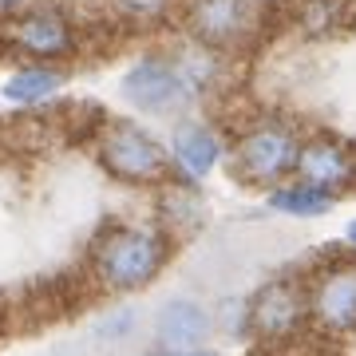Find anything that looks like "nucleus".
I'll list each match as a JSON object with an SVG mask.
<instances>
[{
	"instance_id": "f257e3e1",
	"label": "nucleus",
	"mask_w": 356,
	"mask_h": 356,
	"mask_svg": "<svg viewBox=\"0 0 356 356\" xmlns=\"http://www.w3.org/2000/svg\"><path fill=\"white\" fill-rule=\"evenodd\" d=\"M170 257V238L151 226H123L103 234V242L91 254V269L103 289L135 293L159 277V269Z\"/></svg>"
},
{
	"instance_id": "f03ea898",
	"label": "nucleus",
	"mask_w": 356,
	"mask_h": 356,
	"mask_svg": "<svg viewBox=\"0 0 356 356\" xmlns=\"http://www.w3.org/2000/svg\"><path fill=\"white\" fill-rule=\"evenodd\" d=\"M206 88V64L198 60H166V56H147L123 72V99L139 111L170 115L182 103H191Z\"/></svg>"
},
{
	"instance_id": "7ed1b4c3",
	"label": "nucleus",
	"mask_w": 356,
	"mask_h": 356,
	"mask_svg": "<svg viewBox=\"0 0 356 356\" xmlns=\"http://www.w3.org/2000/svg\"><path fill=\"white\" fill-rule=\"evenodd\" d=\"M301 135L285 119H257L242 139L234 143V175L250 186H281L289 175H297L301 159Z\"/></svg>"
},
{
	"instance_id": "20e7f679",
	"label": "nucleus",
	"mask_w": 356,
	"mask_h": 356,
	"mask_svg": "<svg viewBox=\"0 0 356 356\" xmlns=\"http://www.w3.org/2000/svg\"><path fill=\"white\" fill-rule=\"evenodd\" d=\"M95 159L115 182H127V186H151L170 166V151L139 123H111L99 135Z\"/></svg>"
},
{
	"instance_id": "39448f33",
	"label": "nucleus",
	"mask_w": 356,
	"mask_h": 356,
	"mask_svg": "<svg viewBox=\"0 0 356 356\" xmlns=\"http://www.w3.org/2000/svg\"><path fill=\"white\" fill-rule=\"evenodd\" d=\"M4 40L8 48L28 56V60H40V64H51V60H64L76 51V32L67 24V16L60 8H28V13H13L8 24H4Z\"/></svg>"
},
{
	"instance_id": "423d86ee",
	"label": "nucleus",
	"mask_w": 356,
	"mask_h": 356,
	"mask_svg": "<svg viewBox=\"0 0 356 356\" xmlns=\"http://www.w3.org/2000/svg\"><path fill=\"white\" fill-rule=\"evenodd\" d=\"M309 321V293L293 281H269L245 301V329L261 341H285Z\"/></svg>"
},
{
	"instance_id": "0eeeda50",
	"label": "nucleus",
	"mask_w": 356,
	"mask_h": 356,
	"mask_svg": "<svg viewBox=\"0 0 356 356\" xmlns=\"http://www.w3.org/2000/svg\"><path fill=\"white\" fill-rule=\"evenodd\" d=\"M309 321L325 332H356V266L325 269L309 289Z\"/></svg>"
},
{
	"instance_id": "6e6552de",
	"label": "nucleus",
	"mask_w": 356,
	"mask_h": 356,
	"mask_svg": "<svg viewBox=\"0 0 356 356\" xmlns=\"http://www.w3.org/2000/svg\"><path fill=\"white\" fill-rule=\"evenodd\" d=\"M250 4L245 0H191L186 24L194 40L206 48H229L250 32Z\"/></svg>"
},
{
	"instance_id": "1a4fd4ad",
	"label": "nucleus",
	"mask_w": 356,
	"mask_h": 356,
	"mask_svg": "<svg viewBox=\"0 0 356 356\" xmlns=\"http://www.w3.org/2000/svg\"><path fill=\"white\" fill-rule=\"evenodd\" d=\"M222 135L206 123H182L170 139V166L178 170V178L186 186H198L206 178L214 175V166L222 163Z\"/></svg>"
},
{
	"instance_id": "9d476101",
	"label": "nucleus",
	"mask_w": 356,
	"mask_h": 356,
	"mask_svg": "<svg viewBox=\"0 0 356 356\" xmlns=\"http://www.w3.org/2000/svg\"><path fill=\"white\" fill-rule=\"evenodd\" d=\"M297 178L337 194L356 182V154L337 139H305L297 159Z\"/></svg>"
},
{
	"instance_id": "9b49d317",
	"label": "nucleus",
	"mask_w": 356,
	"mask_h": 356,
	"mask_svg": "<svg viewBox=\"0 0 356 356\" xmlns=\"http://www.w3.org/2000/svg\"><path fill=\"white\" fill-rule=\"evenodd\" d=\"M210 329H214V325H210V313H206L198 301H191V297H175V301H166V305L154 313L159 348H170V353L202 348Z\"/></svg>"
},
{
	"instance_id": "f8f14e48",
	"label": "nucleus",
	"mask_w": 356,
	"mask_h": 356,
	"mask_svg": "<svg viewBox=\"0 0 356 356\" xmlns=\"http://www.w3.org/2000/svg\"><path fill=\"white\" fill-rule=\"evenodd\" d=\"M60 88H64V72L32 60L28 67H20V72H13V76L4 79V99L16 103V107H32V103L51 99Z\"/></svg>"
},
{
	"instance_id": "ddd939ff",
	"label": "nucleus",
	"mask_w": 356,
	"mask_h": 356,
	"mask_svg": "<svg viewBox=\"0 0 356 356\" xmlns=\"http://www.w3.org/2000/svg\"><path fill=\"white\" fill-rule=\"evenodd\" d=\"M269 206L285 218H321L329 214L332 206V191H321L305 178H297V182H281L269 191Z\"/></svg>"
},
{
	"instance_id": "4468645a",
	"label": "nucleus",
	"mask_w": 356,
	"mask_h": 356,
	"mask_svg": "<svg viewBox=\"0 0 356 356\" xmlns=\"http://www.w3.org/2000/svg\"><path fill=\"white\" fill-rule=\"evenodd\" d=\"M297 20H301V28L309 36H325V32H332L344 20V0H305Z\"/></svg>"
},
{
	"instance_id": "2eb2a0df",
	"label": "nucleus",
	"mask_w": 356,
	"mask_h": 356,
	"mask_svg": "<svg viewBox=\"0 0 356 356\" xmlns=\"http://www.w3.org/2000/svg\"><path fill=\"white\" fill-rule=\"evenodd\" d=\"M115 13L135 20V24H154V20H163L170 13V0H111Z\"/></svg>"
},
{
	"instance_id": "dca6fc26",
	"label": "nucleus",
	"mask_w": 356,
	"mask_h": 356,
	"mask_svg": "<svg viewBox=\"0 0 356 356\" xmlns=\"http://www.w3.org/2000/svg\"><path fill=\"white\" fill-rule=\"evenodd\" d=\"M131 321H135V313H115L111 321H103V325H95V337L99 341H111V337H127V329H131Z\"/></svg>"
},
{
	"instance_id": "f3484780",
	"label": "nucleus",
	"mask_w": 356,
	"mask_h": 356,
	"mask_svg": "<svg viewBox=\"0 0 356 356\" xmlns=\"http://www.w3.org/2000/svg\"><path fill=\"white\" fill-rule=\"evenodd\" d=\"M151 356H214V353H202V348H191V353H170V348H154Z\"/></svg>"
},
{
	"instance_id": "a211bd4d",
	"label": "nucleus",
	"mask_w": 356,
	"mask_h": 356,
	"mask_svg": "<svg viewBox=\"0 0 356 356\" xmlns=\"http://www.w3.org/2000/svg\"><path fill=\"white\" fill-rule=\"evenodd\" d=\"M20 4H24V0H0V16H13V13H20Z\"/></svg>"
},
{
	"instance_id": "6ab92c4d",
	"label": "nucleus",
	"mask_w": 356,
	"mask_h": 356,
	"mask_svg": "<svg viewBox=\"0 0 356 356\" xmlns=\"http://www.w3.org/2000/svg\"><path fill=\"white\" fill-rule=\"evenodd\" d=\"M344 238H348V242L356 245V222H348V229H344Z\"/></svg>"
}]
</instances>
